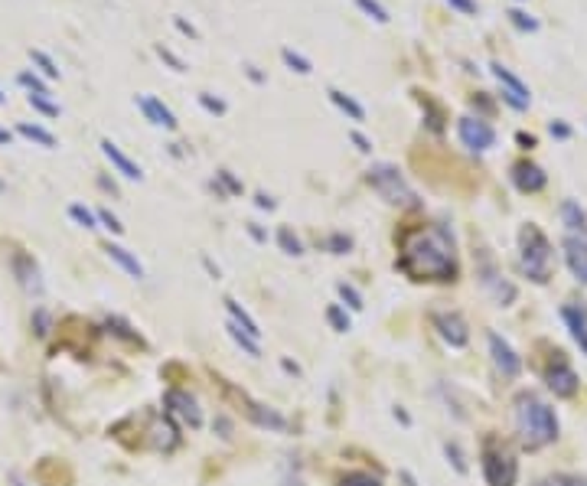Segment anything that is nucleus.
<instances>
[{"instance_id":"5fc2aeb1","label":"nucleus","mask_w":587,"mask_h":486,"mask_svg":"<svg viewBox=\"0 0 587 486\" xmlns=\"http://www.w3.org/2000/svg\"><path fill=\"white\" fill-rule=\"evenodd\" d=\"M401 483H405V486H418V483H414V476L408 474V470H401Z\"/></svg>"},{"instance_id":"ddd939ff","label":"nucleus","mask_w":587,"mask_h":486,"mask_svg":"<svg viewBox=\"0 0 587 486\" xmlns=\"http://www.w3.org/2000/svg\"><path fill=\"white\" fill-rule=\"evenodd\" d=\"M564 262L571 268V275L587 284V242L577 235H564Z\"/></svg>"},{"instance_id":"bb28decb","label":"nucleus","mask_w":587,"mask_h":486,"mask_svg":"<svg viewBox=\"0 0 587 486\" xmlns=\"http://www.w3.org/2000/svg\"><path fill=\"white\" fill-rule=\"evenodd\" d=\"M30 59H33V65H39V72L46 75V78H59V65L52 63L43 50H30Z\"/></svg>"},{"instance_id":"aec40b11","label":"nucleus","mask_w":587,"mask_h":486,"mask_svg":"<svg viewBox=\"0 0 587 486\" xmlns=\"http://www.w3.org/2000/svg\"><path fill=\"white\" fill-rule=\"evenodd\" d=\"M153 447L163 450V454H170V450L180 447V434H176V427L167 421V418L153 424Z\"/></svg>"},{"instance_id":"3c124183","label":"nucleus","mask_w":587,"mask_h":486,"mask_svg":"<svg viewBox=\"0 0 587 486\" xmlns=\"http://www.w3.org/2000/svg\"><path fill=\"white\" fill-rule=\"evenodd\" d=\"M255 202H258V209H275V200H271L268 193H258V196H255Z\"/></svg>"},{"instance_id":"58836bf2","label":"nucleus","mask_w":587,"mask_h":486,"mask_svg":"<svg viewBox=\"0 0 587 486\" xmlns=\"http://www.w3.org/2000/svg\"><path fill=\"white\" fill-rule=\"evenodd\" d=\"M95 215H98V222L105 225L108 232H114V235H121V232H125V225H121V219H118V215H111L108 209H98Z\"/></svg>"},{"instance_id":"603ef678","label":"nucleus","mask_w":587,"mask_h":486,"mask_svg":"<svg viewBox=\"0 0 587 486\" xmlns=\"http://www.w3.org/2000/svg\"><path fill=\"white\" fill-rule=\"evenodd\" d=\"M248 232H251V235H255V238H258V242H264V232H262V229H258V225H255V222H248Z\"/></svg>"},{"instance_id":"f8f14e48","label":"nucleus","mask_w":587,"mask_h":486,"mask_svg":"<svg viewBox=\"0 0 587 486\" xmlns=\"http://www.w3.org/2000/svg\"><path fill=\"white\" fill-rule=\"evenodd\" d=\"M513 183L522 193H538V189H545V183H548V176L542 173V167L532 160H519L513 167Z\"/></svg>"},{"instance_id":"4d7b16f0","label":"nucleus","mask_w":587,"mask_h":486,"mask_svg":"<svg viewBox=\"0 0 587 486\" xmlns=\"http://www.w3.org/2000/svg\"><path fill=\"white\" fill-rule=\"evenodd\" d=\"M3 98H7V95H3V92H0V105H3Z\"/></svg>"},{"instance_id":"7ed1b4c3","label":"nucleus","mask_w":587,"mask_h":486,"mask_svg":"<svg viewBox=\"0 0 587 486\" xmlns=\"http://www.w3.org/2000/svg\"><path fill=\"white\" fill-rule=\"evenodd\" d=\"M551 262H555V255H551V242L545 238V232L535 222L522 225V232H519V268H522V275H529V281H535V284H545L551 277Z\"/></svg>"},{"instance_id":"5701e85b","label":"nucleus","mask_w":587,"mask_h":486,"mask_svg":"<svg viewBox=\"0 0 587 486\" xmlns=\"http://www.w3.org/2000/svg\"><path fill=\"white\" fill-rule=\"evenodd\" d=\"M17 134H23L26 140H36L39 147H46V150H52L56 147V138H52L46 127H39V125H30V121H23V125L17 127Z\"/></svg>"},{"instance_id":"6e6d98bb","label":"nucleus","mask_w":587,"mask_h":486,"mask_svg":"<svg viewBox=\"0 0 587 486\" xmlns=\"http://www.w3.org/2000/svg\"><path fill=\"white\" fill-rule=\"evenodd\" d=\"M10 140H13V134H10V131H3V127H0V144H3V147H7V144H10Z\"/></svg>"},{"instance_id":"72a5a7b5","label":"nucleus","mask_w":587,"mask_h":486,"mask_svg":"<svg viewBox=\"0 0 587 486\" xmlns=\"http://www.w3.org/2000/svg\"><path fill=\"white\" fill-rule=\"evenodd\" d=\"M26 101H30L39 114H46V118H56V114H59V105H52L50 95H26Z\"/></svg>"},{"instance_id":"13d9d810","label":"nucleus","mask_w":587,"mask_h":486,"mask_svg":"<svg viewBox=\"0 0 587 486\" xmlns=\"http://www.w3.org/2000/svg\"><path fill=\"white\" fill-rule=\"evenodd\" d=\"M0 189H3V180H0Z\"/></svg>"},{"instance_id":"7c9ffc66","label":"nucleus","mask_w":587,"mask_h":486,"mask_svg":"<svg viewBox=\"0 0 587 486\" xmlns=\"http://www.w3.org/2000/svg\"><path fill=\"white\" fill-rule=\"evenodd\" d=\"M326 320H330V326H333L337 333H346V330H350V317L343 313L339 304H330V307H326Z\"/></svg>"},{"instance_id":"f3484780","label":"nucleus","mask_w":587,"mask_h":486,"mask_svg":"<svg viewBox=\"0 0 587 486\" xmlns=\"http://www.w3.org/2000/svg\"><path fill=\"white\" fill-rule=\"evenodd\" d=\"M242 401L248 405L245 412L251 414V421H255V424H262V427H271V431H288V421H284V418H281L277 412H271V408H264V405H258V401L245 399V395H242Z\"/></svg>"},{"instance_id":"79ce46f5","label":"nucleus","mask_w":587,"mask_h":486,"mask_svg":"<svg viewBox=\"0 0 587 486\" xmlns=\"http://www.w3.org/2000/svg\"><path fill=\"white\" fill-rule=\"evenodd\" d=\"M200 105L206 108V112H213V114H225V101L222 98H213L209 92H200Z\"/></svg>"},{"instance_id":"dca6fc26","label":"nucleus","mask_w":587,"mask_h":486,"mask_svg":"<svg viewBox=\"0 0 587 486\" xmlns=\"http://www.w3.org/2000/svg\"><path fill=\"white\" fill-rule=\"evenodd\" d=\"M562 222H564V229H568V235H577V238H584L587 242V215L575 200L562 202Z\"/></svg>"},{"instance_id":"cd10ccee","label":"nucleus","mask_w":587,"mask_h":486,"mask_svg":"<svg viewBox=\"0 0 587 486\" xmlns=\"http://www.w3.org/2000/svg\"><path fill=\"white\" fill-rule=\"evenodd\" d=\"M339 486H382V480L372 474H363V470H352V474L339 476Z\"/></svg>"},{"instance_id":"8fccbe9b","label":"nucleus","mask_w":587,"mask_h":486,"mask_svg":"<svg viewBox=\"0 0 587 486\" xmlns=\"http://www.w3.org/2000/svg\"><path fill=\"white\" fill-rule=\"evenodd\" d=\"M176 26H180V30H183V33H186V36H193V39L200 36V33H196V26H193V23H186V20H183V17H176Z\"/></svg>"},{"instance_id":"393cba45","label":"nucleus","mask_w":587,"mask_h":486,"mask_svg":"<svg viewBox=\"0 0 587 486\" xmlns=\"http://www.w3.org/2000/svg\"><path fill=\"white\" fill-rule=\"evenodd\" d=\"M277 245L284 249V255H294V258H300V255H303V245H300V238L290 232L288 225H281V229H277Z\"/></svg>"},{"instance_id":"a211bd4d","label":"nucleus","mask_w":587,"mask_h":486,"mask_svg":"<svg viewBox=\"0 0 587 486\" xmlns=\"http://www.w3.org/2000/svg\"><path fill=\"white\" fill-rule=\"evenodd\" d=\"M489 69H493V75L500 78L502 92H509V95H515V98H522V101H532V95H529V85H525V82L519 78V75H513V72H509V69H506L502 63H493Z\"/></svg>"},{"instance_id":"c9c22d12","label":"nucleus","mask_w":587,"mask_h":486,"mask_svg":"<svg viewBox=\"0 0 587 486\" xmlns=\"http://www.w3.org/2000/svg\"><path fill=\"white\" fill-rule=\"evenodd\" d=\"M421 105H425V112H427V125H431V131H444V114H440V108L434 105V101L427 98V95H421Z\"/></svg>"},{"instance_id":"a19ab883","label":"nucleus","mask_w":587,"mask_h":486,"mask_svg":"<svg viewBox=\"0 0 587 486\" xmlns=\"http://www.w3.org/2000/svg\"><path fill=\"white\" fill-rule=\"evenodd\" d=\"M444 450H447V461L453 463V470H457V474H467V461H463L460 447H457V444H444Z\"/></svg>"},{"instance_id":"c85d7f7f","label":"nucleus","mask_w":587,"mask_h":486,"mask_svg":"<svg viewBox=\"0 0 587 486\" xmlns=\"http://www.w3.org/2000/svg\"><path fill=\"white\" fill-rule=\"evenodd\" d=\"M356 7H359L365 17H372L375 23H388V10L378 3V0H356Z\"/></svg>"},{"instance_id":"2eb2a0df","label":"nucleus","mask_w":587,"mask_h":486,"mask_svg":"<svg viewBox=\"0 0 587 486\" xmlns=\"http://www.w3.org/2000/svg\"><path fill=\"white\" fill-rule=\"evenodd\" d=\"M562 320L568 324V330H571V337H575V343L581 346V352L587 356V310H581V307H562Z\"/></svg>"},{"instance_id":"39448f33","label":"nucleus","mask_w":587,"mask_h":486,"mask_svg":"<svg viewBox=\"0 0 587 486\" xmlns=\"http://www.w3.org/2000/svg\"><path fill=\"white\" fill-rule=\"evenodd\" d=\"M483 476H487V486H515L519 480L515 454L496 437L483 441Z\"/></svg>"},{"instance_id":"49530a36","label":"nucleus","mask_w":587,"mask_h":486,"mask_svg":"<svg viewBox=\"0 0 587 486\" xmlns=\"http://www.w3.org/2000/svg\"><path fill=\"white\" fill-rule=\"evenodd\" d=\"M551 134H555L558 140H568L571 138V127L564 125V121H551Z\"/></svg>"},{"instance_id":"2f4dec72","label":"nucleus","mask_w":587,"mask_h":486,"mask_svg":"<svg viewBox=\"0 0 587 486\" xmlns=\"http://www.w3.org/2000/svg\"><path fill=\"white\" fill-rule=\"evenodd\" d=\"M17 82L23 88H30V95H50V88L43 85V78H39L36 72H20L17 75Z\"/></svg>"},{"instance_id":"37998d69","label":"nucleus","mask_w":587,"mask_h":486,"mask_svg":"<svg viewBox=\"0 0 587 486\" xmlns=\"http://www.w3.org/2000/svg\"><path fill=\"white\" fill-rule=\"evenodd\" d=\"M215 180H219V183H222L225 189H228V193H242V183H238L235 176H232V170H219V173H215Z\"/></svg>"},{"instance_id":"f03ea898","label":"nucleus","mask_w":587,"mask_h":486,"mask_svg":"<svg viewBox=\"0 0 587 486\" xmlns=\"http://www.w3.org/2000/svg\"><path fill=\"white\" fill-rule=\"evenodd\" d=\"M515 431H519V444L525 450H542L548 447L558 437V418L548 401H542L538 395L525 392L515 399Z\"/></svg>"},{"instance_id":"a878e982","label":"nucleus","mask_w":587,"mask_h":486,"mask_svg":"<svg viewBox=\"0 0 587 486\" xmlns=\"http://www.w3.org/2000/svg\"><path fill=\"white\" fill-rule=\"evenodd\" d=\"M281 59H284V63H288L294 72H300V75H310L313 72L310 59H307V56H300V52H294L290 46H284V50H281Z\"/></svg>"},{"instance_id":"6e6552de","label":"nucleus","mask_w":587,"mask_h":486,"mask_svg":"<svg viewBox=\"0 0 587 486\" xmlns=\"http://www.w3.org/2000/svg\"><path fill=\"white\" fill-rule=\"evenodd\" d=\"M431 324L438 326V333L444 343H450L453 349H463L470 343V330L463 324L460 313H447V310H434L431 313Z\"/></svg>"},{"instance_id":"423d86ee","label":"nucleus","mask_w":587,"mask_h":486,"mask_svg":"<svg viewBox=\"0 0 587 486\" xmlns=\"http://www.w3.org/2000/svg\"><path fill=\"white\" fill-rule=\"evenodd\" d=\"M457 138L467 150H473V154H483L496 144V131L489 121L483 118H473V114H463L460 121H457Z\"/></svg>"},{"instance_id":"6ab92c4d","label":"nucleus","mask_w":587,"mask_h":486,"mask_svg":"<svg viewBox=\"0 0 587 486\" xmlns=\"http://www.w3.org/2000/svg\"><path fill=\"white\" fill-rule=\"evenodd\" d=\"M225 310H228V317H232V324L242 330V333H248L251 339H262V330H258V324L248 317V310L242 307V304H235L232 297H225Z\"/></svg>"},{"instance_id":"4468645a","label":"nucleus","mask_w":587,"mask_h":486,"mask_svg":"<svg viewBox=\"0 0 587 486\" xmlns=\"http://www.w3.org/2000/svg\"><path fill=\"white\" fill-rule=\"evenodd\" d=\"M101 154L108 157V163H111V167H114V170H118L121 176H127V180H144V170H140L138 163L131 160V157H127V154L118 147L114 140H108V138L101 140Z\"/></svg>"},{"instance_id":"9d476101","label":"nucleus","mask_w":587,"mask_h":486,"mask_svg":"<svg viewBox=\"0 0 587 486\" xmlns=\"http://www.w3.org/2000/svg\"><path fill=\"white\" fill-rule=\"evenodd\" d=\"M489 352H493V362H496V369H500L506 379H515V375L522 372V359L515 356V349L500 337V333H489Z\"/></svg>"},{"instance_id":"b1692460","label":"nucleus","mask_w":587,"mask_h":486,"mask_svg":"<svg viewBox=\"0 0 587 486\" xmlns=\"http://www.w3.org/2000/svg\"><path fill=\"white\" fill-rule=\"evenodd\" d=\"M225 330H228V337L235 339V346H242V349H245V352H248V356H251V359H258V356H262V349H258V339H251L248 333H242V330H238V326L232 324V320L225 324Z\"/></svg>"},{"instance_id":"412c9836","label":"nucleus","mask_w":587,"mask_h":486,"mask_svg":"<svg viewBox=\"0 0 587 486\" xmlns=\"http://www.w3.org/2000/svg\"><path fill=\"white\" fill-rule=\"evenodd\" d=\"M105 251H108V258L121 264V268H125L131 277H138V281L144 277V268H140V262L127 249H121V245H111V242H108V245H105Z\"/></svg>"},{"instance_id":"ea45409f","label":"nucleus","mask_w":587,"mask_h":486,"mask_svg":"<svg viewBox=\"0 0 587 486\" xmlns=\"http://www.w3.org/2000/svg\"><path fill=\"white\" fill-rule=\"evenodd\" d=\"M337 290H339V297L346 300V304H350L352 310H363V297H359V290H356L352 284H339Z\"/></svg>"},{"instance_id":"864d4df0","label":"nucleus","mask_w":587,"mask_h":486,"mask_svg":"<svg viewBox=\"0 0 587 486\" xmlns=\"http://www.w3.org/2000/svg\"><path fill=\"white\" fill-rule=\"evenodd\" d=\"M519 144H525V147H535V138H532V134H519Z\"/></svg>"},{"instance_id":"09e8293b","label":"nucleus","mask_w":587,"mask_h":486,"mask_svg":"<svg viewBox=\"0 0 587 486\" xmlns=\"http://www.w3.org/2000/svg\"><path fill=\"white\" fill-rule=\"evenodd\" d=\"M350 140H352V144H356V147H359V150H363V154H369V150H372V144H369V140H365L363 134H359V131H352V134H350Z\"/></svg>"},{"instance_id":"c756f323","label":"nucleus","mask_w":587,"mask_h":486,"mask_svg":"<svg viewBox=\"0 0 587 486\" xmlns=\"http://www.w3.org/2000/svg\"><path fill=\"white\" fill-rule=\"evenodd\" d=\"M69 215H72L75 222L82 225V229H98V215H95V212L92 209H85V206H78V202H72V206H69Z\"/></svg>"},{"instance_id":"4c0bfd02","label":"nucleus","mask_w":587,"mask_h":486,"mask_svg":"<svg viewBox=\"0 0 587 486\" xmlns=\"http://www.w3.org/2000/svg\"><path fill=\"white\" fill-rule=\"evenodd\" d=\"M326 245H330V251H333V255H346V251L352 249V238H350V235H343V232H333Z\"/></svg>"},{"instance_id":"de8ad7c7","label":"nucleus","mask_w":587,"mask_h":486,"mask_svg":"<svg viewBox=\"0 0 587 486\" xmlns=\"http://www.w3.org/2000/svg\"><path fill=\"white\" fill-rule=\"evenodd\" d=\"M36 333L39 337L50 333V317H46V310H36Z\"/></svg>"},{"instance_id":"4be33fe9","label":"nucleus","mask_w":587,"mask_h":486,"mask_svg":"<svg viewBox=\"0 0 587 486\" xmlns=\"http://www.w3.org/2000/svg\"><path fill=\"white\" fill-rule=\"evenodd\" d=\"M330 101H333V105H337L343 114H350V121H365V108L356 98H352V95L339 92V88H330Z\"/></svg>"},{"instance_id":"0eeeda50","label":"nucleus","mask_w":587,"mask_h":486,"mask_svg":"<svg viewBox=\"0 0 587 486\" xmlns=\"http://www.w3.org/2000/svg\"><path fill=\"white\" fill-rule=\"evenodd\" d=\"M545 382L555 392V399H575L577 395V375L571 362L564 359V352H551L548 366H545Z\"/></svg>"},{"instance_id":"f704fd0d","label":"nucleus","mask_w":587,"mask_h":486,"mask_svg":"<svg viewBox=\"0 0 587 486\" xmlns=\"http://www.w3.org/2000/svg\"><path fill=\"white\" fill-rule=\"evenodd\" d=\"M153 52H157V56H160V59L170 65L173 72H186V63H183V59H180L173 50H167V46H160V43H157V46H153Z\"/></svg>"},{"instance_id":"c03bdc74","label":"nucleus","mask_w":587,"mask_h":486,"mask_svg":"<svg viewBox=\"0 0 587 486\" xmlns=\"http://www.w3.org/2000/svg\"><path fill=\"white\" fill-rule=\"evenodd\" d=\"M17 258H20V262H13V264H17V271H20V268H23V264H30V258H23V255H17ZM20 281H23L26 287H36V290H39V281H36V268H33V271H23V277H20Z\"/></svg>"},{"instance_id":"1a4fd4ad","label":"nucleus","mask_w":587,"mask_h":486,"mask_svg":"<svg viewBox=\"0 0 587 486\" xmlns=\"http://www.w3.org/2000/svg\"><path fill=\"white\" fill-rule=\"evenodd\" d=\"M163 405H167V412L176 414V418H180L183 424H189V427H200V424H202L200 405H196V399H193V395H186L183 388H167Z\"/></svg>"},{"instance_id":"473e14b6","label":"nucleus","mask_w":587,"mask_h":486,"mask_svg":"<svg viewBox=\"0 0 587 486\" xmlns=\"http://www.w3.org/2000/svg\"><path fill=\"white\" fill-rule=\"evenodd\" d=\"M509 20H513L519 30H525V33H535V30H538L535 17H532V13H525V10H519V7H513V10H509Z\"/></svg>"},{"instance_id":"f257e3e1","label":"nucleus","mask_w":587,"mask_h":486,"mask_svg":"<svg viewBox=\"0 0 587 486\" xmlns=\"http://www.w3.org/2000/svg\"><path fill=\"white\" fill-rule=\"evenodd\" d=\"M398 271L412 281H453L457 249L444 225H414L398 238Z\"/></svg>"},{"instance_id":"9b49d317","label":"nucleus","mask_w":587,"mask_h":486,"mask_svg":"<svg viewBox=\"0 0 587 486\" xmlns=\"http://www.w3.org/2000/svg\"><path fill=\"white\" fill-rule=\"evenodd\" d=\"M138 108L144 112V118H147L150 125H157V127H167V131H176V114L163 105L160 98H153V95H138Z\"/></svg>"},{"instance_id":"e433bc0d","label":"nucleus","mask_w":587,"mask_h":486,"mask_svg":"<svg viewBox=\"0 0 587 486\" xmlns=\"http://www.w3.org/2000/svg\"><path fill=\"white\" fill-rule=\"evenodd\" d=\"M538 486H587L584 476H571V474H558V476H548V480H542Z\"/></svg>"},{"instance_id":"20e7f679","label":"nucleus","mask_w":587,"mask_h":486,"mask_svg":"<svg viewBox=\"0 0 587 486\" xmlns=\"http://www.w3.org/2000/svg\"><path fill=\"white\" fill-rule=\"evenodd\" d=\"M369 187L385 202H392V206H421L418 193L408 187V180L392 163H375L372 170H369Z\"/></svg>"},{"instance_id":"a18cd8bd","label":"nucleus","mask_w":587,"mask_h":486,"mask_svg":"<svg viewBox=\"0 0 587 486\" xmlns=\"http://www.w3.org/2000/svg\"><path fill=\"white\" fill-rule=\"evenodd\" d=\"M453 10H460V13H467V17H473L476 13V0H447Z\"/></svg>"}]
</instances>
